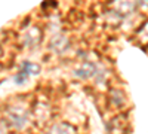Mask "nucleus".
I'll return each instance as SVG.
<instances>
[{"label": "nucleus", "instance_id": "1", "mask_svg": "<svg viewBox=\"0 0 148 134\" xmlns=\"http://www.w3.org/2000/svg\"><path fill=\"white\" fill-rule=\"evenodd\" d=\"M10 121H12V122H14L16 127H22L24 124L27 122V113L12 110V112H10Z\"/></svg>", "mask_w": 148, "mask_h": 134}]
</instances>
